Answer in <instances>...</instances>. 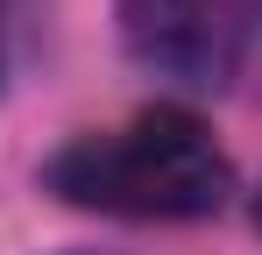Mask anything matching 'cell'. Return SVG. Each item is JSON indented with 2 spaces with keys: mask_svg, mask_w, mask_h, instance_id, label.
<instances>
[{
  "mask_svg": "<svg viewBox=\"0 0 262 255\" xmlns=\"http://www.w3.org/2000/svg\"><path fill=\"white\" fill-rule=\"evenodd\" d=\"M43 177L64 206L114 220H206L234 192L227 149L184 107H142L121 128H92L50 156Z\"/></svg>",
  "mask_w": 262,
  "mask_h": 255,
  "instance_id": "6da1fadb",
  "label": "cell"
},
{
  "mask_svg": "<svg viewBox=\"0 0 262 255\" xmlns=\"http://www.w3.org/2000/svg\"><path fill=\"white\" fill-rule=\"evenodd\" d=\"M248 0H121V42L177 92H227L248 57Z\"/></svg>",
  "mask_w": 262,
  "mask_h": 255,
  "instance_id": "7a4b0ae2",
  "label": "cell"
},
{
  "mask_svg": "<svg viewBox=\"0 0 262 255\" xmlns=\"http://www.w3.org/2000/svg\"><path fill=\"white\" fill-rule=\"evenodd\" d=\"M248 7H255V22H262V0H248Z\"/></svg>",
  "mask_w": 262,
  "mask_h": 255,
  "instance_id": "3957f363",
  "label": "cell"
},
{
  "mask_svg": "<svg viewBox=\"0 0 262 255\" xmlns=\"http://www.w3.org/2000/svg\"><path fill=\"white\" fill-rule=\"evenodd\" d=\"M255 227H262V199H255Z\"/></svg>",
  "mask_w": 262,
  "mask_h": 255,
  "instance_id": "277c9868",
  "label": "cell"
}]
</instances>
